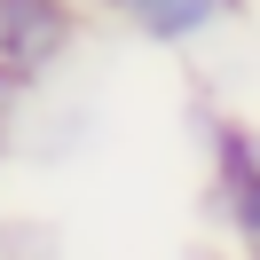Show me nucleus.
Masks as SVG:
<instances>
[{
  "label": "nucleus",
  "instance_id": "f257e3e1",
  "mask_svg": "<svg viewBox=\"0 0 260 260\" xmlns=\"http://www.w3.org/2000/svg\"><path fill=\"white\" fill-rule=\"evenodd\" d=\"M79 32H87L79 0H0V71H16L24 87H48L79 55Z\"/></svg>",
  "mask_w": 260,
  "mask_h": 260
},
{
  "label": "nucleus",
  "instance_id": "f03ea898",
  "mask_svg": "<svg viewBox=\"0 0 260 260\" xmlns=\"http://www.w3.org/2000/svg\"><path fill=\"white\" fill-rule=\"evenodd\" d=\"M197 126H205V158H213V221L244 260H260V166L244 150V118L197 111Z\"/></svg>",
  "mask_w": 260,
  "mask_h": 260
},
{
  "label": "nucleus",
  "instance_id": "7ed1b4c3",
  "mask_svg": "<svg viewBox=\"0 0 260 260\" xmlns=\"http://www.w3.org/2000/svg\"><path fill=\"white\" fill-rule=\"evenodd\" d=\"M237 16H244V0H126L118 8V24L150 48H197L205 32H221Z\"/></svg>",
  "mask_w": 260,
  "mask_h": 260
},
{
  "label": "nucleus",
  "instance_id": "20e7f679",
  "mask_svg": "<svg viewBox=\"0 0 260 260\" xmlns=\"http://www.w3.org/2000/svg\"><path fill=\"white\" fill-rule=\"evenodd\" d=\"M32 95H40V87H24L16 71H0V166L16 158V142H24V118H32Z\"/></svg>",
  "mask_w": 260,
  "mask_h": 260
},
{
  "label": "nucleus",
  "instance_id": "39448f33",
  "mask_svg": "<svg viewBox=\"0 0 260 260\" xmlns=\"http://www.w3.org/2000/svg\"><path fill=\"white\" fill-rule=\"evenodd\" d=\"M79 8H95V16H118V8H126V0H79Z\"/></svg>",
  "mask_w": 260,
  "mask_h": 260
},
{
  "label": "nucleus",
  "instance_id": "423d86ee",
  "mask_svg": "<svg viewBox=\"0 0 260 260\" xmlns=\"http://www.w3.org/2000/svg\"><path fill=\"white\" fill-rule=\"evenodd\" d=\"M244 150H252V166H260V118H252V126H244Z\"/></svg>",
  "mask_w": 260,
  "mask_h": 260
}]
</instances>
